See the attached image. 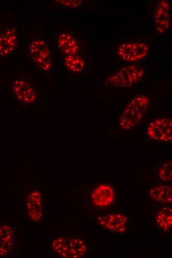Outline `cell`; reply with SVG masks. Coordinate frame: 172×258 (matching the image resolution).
<instances>
[{"label":"cell","mask_w":172,"mask_h":258,"mask_svg":"<svg viewBox=\"0 0 172 258\" xmlns=\"http://www.w3.org/2000/svg\"><path fill=\"white\" fill-rule=\"evenodd\" d=\"M50 246L55 254L64 258H81L87 252L85 242L77 237L57 238L52 241Z\"/></svg>","instance_id":"obj_3"},{"label":"cell","mask_w":172,"mask_h":258,"mask_svg":"<svg viewBox=\"0 0 172 258\" xmlns=\"http://www.w3.org/2000/svg\"><path fill=\"white\" fill-rule=\"evenodd\" d=\"M11 93L19 102L29 105L34 103L37 93L34 87L25 79H17L10 84Z\"/></svg>","instance_id":"obj_8"},{"label":"cell","mask_w":172,"mask_h":258,"mask_svg":"<svg viewBox=\"0 0 172 258\" xmlns=\"http://www.w3.org/2000/svg\"><path fill=\"white\" fill-rule=\"evenodd\" d=\"M54 1L64 7L72 8L80 7L82 3L81 0H56Z\"/></svg>","instance_id":"obj_19"},{"label":"cell","mask_w":172,"mask_h":258,"mask_svg":"<svg viewBox=\"0 0 172 258\" xmlns=\"http://www.w3.org/2000/svg\"><path fill=\"white\" fill-rule=\"evenodd\" d=\"M57 45L59 49L66 56L77 55L80 49L75 37L71 33L65 31L59 33Z\"/></svg>","instance_id":"obj_14"},{"label":"cell","mask_w":172,"mask_h":258,"mask_svg":"<svg viewBox=\"0 0 172 258\" xmlns=\"http://www.w3.org/2000/svg\"><path fill=\"white\" fill-rule=\"evenodd\" d=\"M144 75V70L142 66L128 64L109 75L105 80V84L109 87H131L140 82Z\"/></svg>","instance_id":"obj_2"},{"label":"cell","mask_w":172,"mask_h":258,"mask_svg":"<svg viewBox=\"0 0 172 258\" xmlns=\"http://www.w3.org/2000/svg\"><path fill=\"white\" fill-rule=\"evenodd\" d=\"M146 132L151 139L156 141L170 142L172 141V120L168 118L154 119L148 124Z\"/></svg>","instance_id":"obj_5"},{"label":"cell","mask_w":172,"mask_h":258,"mask_svg":"<svg viewBox=\"0 0 172 258\" xmlns=\"http://www.w3.org/2000/svg\"><path fill=\"white\" fill-rule=\"evenodd\" d=\"M172 161L169 160L164 162L161 166L158 175L161 180L164 182H169L172 179Z\"/></svg>","instance_id":"obj_18"},{"label":"cell","mask_w":172,"mask_h":258,"mask_svg":"<svg viewBox=\"0 0 172 258\" xmlns=\"http://www.w3.org/2000/svg\"><path fill=\"white\" fill-rule=\"evenodd\" d=\"M151 199L156 202L170 204L172 201V186L161 184L153 187L149 191Z\"/></svg>","instance_id":"obj_15"},{"label":"cell","mask_w":172,"mask_h":258,"mask_svg":"<svg viewBox=\"0 0 172 258\" xmlns=\"http://www.w3.org/2000/svg\"><path fill=\"white\" fill-rule=\"evenodd\" d=\"M28 52L35 65L44 72L50 71L51 66L50 52L47 41L42 38H35L29 42Z\"/></svg>","instance_id":"obj_4"},{"label":"cell","mask_w":172,"mask_h":258,"mask_svg":"<svg viewBox=\"0 0 172 258\" xmlns=\"http://www.w3.org/2000/svg\"><path fill=\"white\" fill-rule=\"evenodd\" d=\"M18 36L16 28L9 26L0 32V56L5 57L17 49Z\"/></svg>","instance_id":"obj_9"},{"label":"cell","mask_w":172,"mask_h":258,"mask_svg":"<svg viewBox=\"0 0 172 258\" xmlns=\"http://www.w3.org/2000/svg\"><path fill=\"white\" fill-rule=\"evenodd\" d=\"M148 98L143 95L133 97L123 109L119 118V124L124 130L137 126L143 119L149 107Z\"/></svg>","instance_id":"obj_1"},{"label":"cell","mask_w":172,"mask_h":258,"mask_svg":"<svg viewBox=\"0 0 172 258\" xmlns=\"http://www.w3.org/2000/svg\"><path fill=\"white\" fill-rule=\"evenodd\" d=\"M149 52L147 44L142 41H128L121 43L117 54L124 61L134 62L144 59Z\"/></svg>","instance_id":"obj_6"},{"label":"cell","mask_w":172,"mask_h":258,"mask_svg":"<svg viewBox=\"0 0 172 258\" xmlns=\"http://www.w3.org/2000/svg\"><path fill=\"white\" fill-rule=\"evenodd\" d=\"M15 231L9 224L0 225V258L9 256L13 252Z\"/></svg>","instance_id":"obj_11"},{"label":"cell","mask_w":172,"mask_h":258,"mask_svg":"<svg viewBox=\"0 0 172 258\" xmlns=\"http://www.w3.org/2000/svg\"><path fill=\"white\" fill-rule=\"evenodd\" d=\"M157 223L164 231H169L172 226V208L170 206L162 208L158 212L156 218Z\"/></svg>","instance_id":"obj_16"},{"label":"cell","mask_w":172,"mask_h":258,"mask_svg":"<svg viewBox=\"0 0 172 258\" xmlns=\"http://www.w3.org/2000/svg\"><path fill=\"white\" fill-rule=\"evenodd\" d=\"M93 204L97 207H107L110 205L114 199L113 188L109 185L100 184L94 189L91 194Z\"/></svg>","instance_id":"obj_13"},{"label":"cell","mask_w":172,"mask_h":258,"mask_svg":"<svg viewBox=\"0 0 172 258\" xmlns=\"http://www.w3.org/2000/svg\"><path fill=\"white\" fill-rule=\"evenodd\" d=\"M64 64L69 70L77 73L81 72L85 66L84 60L78 55L66 56L64 59Z\"/></svg>","instance_id":"obj_17"},{"label":"cell","mask_w":172,"mask_h":258,"mask_svg":"<svg viewBox=\"0 0 172 258\" xmlns=\"http://www.w3.org/2000/svg\"><path fill=\"white\" fill-rule=\"evenodd\" d=\"M25 208L27 216L33 222L39 223L43 216V196L38 189L28 190L25 197Z\"/></svg>","instance_id":"obj_7"},{"label":"cell","mask_w":172,"mask_h":258,"mask_svg":"<svg viewBox=\"0 0 172 258\" xmlns=\"http://www.w3.org/2000/svg\"><path fill=\"white\" fill-rule=\"evenodd\" d=\"M97 221L100 226L112 232L123 233L127 229V217L122 214L101 215L98 217Z\"/></svg>","instance_id":"obj_10"},{"label":"cell","mask_w":172,"mask_h":258,"mask_svg":"<svg viewBox=\"0 0 172 258\" xmlns=\"http://www.w3.org/2000/svg\"><path fill=\"white\" fill-rule=\"evenodd\" d=\"M170 6L164 0L159 1L153 13V21L156 30L160 33H163L169 28Z\"/></svg>","instance_id":"obj_12"}]
</instances>
